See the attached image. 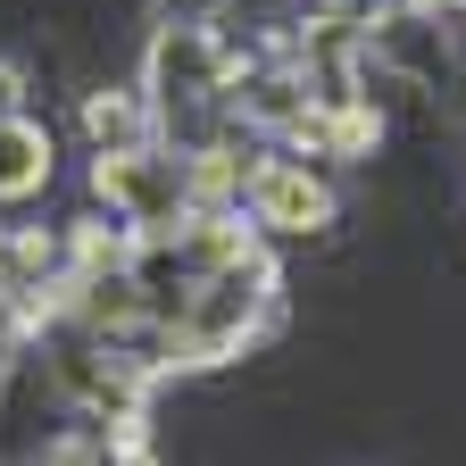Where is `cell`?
I'll return each mask as SVG.
<instances>
[{
	"mask_svg": "<svg viewBox=\"0 0 466 466\" xmlns=\"http://www.w3.org/2000/svg\"><path fill=\"white\" fill-rule=\"evenodd\" d=\"M250 208H258V225L309 233V225H325V217H333V192L317 184L309 167H283V158H267V167H250Z\"/></svg>",
	"mask_w": 466,
	"mask_h": 466,
	"instance_id": "cell-1",
	"label": "cell"
},
{
	"mask_svg": "<svg viewBox=\"0 0 466 466\" xmlns=\"http://www.w3.org/2000/svg\"><path fill=\"white\" fill-rule=\"evenodd\" d=\"M92 184L126 208L134 225H158V217H175V175H167V158H150V150H108L100 167H92Z\"/></svg>",
	"mask_w": 466,
	"mask_h": 466,
	"instance_id": "cell-2",
	"label": "cell"
},
{
	"mask_svg": "<svg viewBox=\"0 0 466 466\" xmlns=\"http://www.w3.org/2000/svg\"><path fill=\"white\" fill-rule=\"evenodd\" d=\"M42 175H50V134L25 126V116H0V200L34 192Z\"/></svg>",
	"mask_w": 466,
	"mask_h": 466,
	"instance_id": "cell-3",
	"label": "cell"
},
{
	"mask_svg": "<svg viewBox=\"0 0 466 466\" xmlns=\"http://www.w3.org/2000/svg\"><path fill=\"white\" fill-rule=\"evenodd\" d=\"M84 126H92V142H116V150H126L142 134V100L134 92H92L84 100Z\"/></svg>",
	"mask_w": 466,
	"mask_h": 466,
	"instance_id": "cell-4",
	"label": "cell"
},
{
	"mask_svg": "<svg viewBox=\"0 0 466 466\" xmlns=\"http://www.w3.org/2000/svg\"><path fill=\"white\" fill-rule=\"evenodd\" d=\"M317 9H325L333 25H359V17H375V9H383V0H317Z\"/></svg>",
	"mask_w": 466,
	"mask_h": 466,
	"instance_id": "cell-5",
	"label": "cell"
}]
</instances>
